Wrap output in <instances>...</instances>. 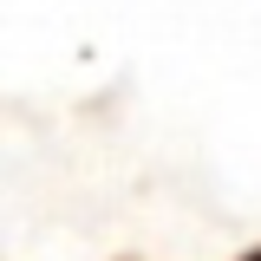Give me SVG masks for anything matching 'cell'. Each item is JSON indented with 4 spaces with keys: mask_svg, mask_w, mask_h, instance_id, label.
<instances>
[{
    "mask_svg": "<svg viewBox=\"0 0 261 261\" xmlns=\"http://www.w3.org/2000/svg\"><path fill=\"white\" fill-rule=\"evenodd\" d=\"M242 261H261V248H248V255H242Z\"/></svg>",
    "mask_w": 261,
    "mask_h": 261,
    "instance_id": "1",
    "label": "cell"
}]
</instances>
